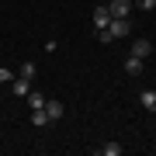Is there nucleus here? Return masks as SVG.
<instances>
[{
    "mask_svg": "<svg viewBox=\"0 0 156 156\" xmlns=\"http://www.w3.org/2000/svg\"><path fill=\"white\" fill-rule=\"evenodd\" d=\"M132 31V21H128V17H111V24H108V28H101L97 31V38L101 42H115V38H122V35H128Z\"/></svg>",
    "mask_w": 156,
    "mask_h": 156,
    "instance_id": "f257e3e1",
    "label": "nucleus"
},
{
    "mask_svg": "<svg viewBox=\"0 0 156 156\" xmlns=\"http://www.w3.org/2000/svg\"><path fill=\"white\" fill-rule=\"evenodd\" d=\"M132 0H111V4H108V11H111V17H128L132 14Z\"/></svg>",
    "mask_w": 156,
    "mask_h": 156,
    "instance_id": "f03ea898",
    "label": "nucleus"
},
{
    "mask_svg": "<svg viewBox=\"0 0 156 156\" xmlns=\"http://www.w3.org/2000/svg\"><path fill=\"white\" fill-rule=\"evenodd\" d=\"M108 24H111V11H108V4L94 7V28L101 31V28H108Z\"/></svg>",
    "mask_w": 156,
    "mask_h": 156,
    "instance_id": "7ed1b4c3",
    "label": "nucleus"
},
{
    "mask_svg": "<svg viewBox=\"0 0 156 156\" xmlns=\"http://www.w3.org/2000/svg\"><path fill=\"white\" fill-rule=\"evenodd\" d=\"M132 56L149 59V56H153V42H149V38H135V42H132Z\"/></svg>",
    "mask_w": 156,
    "mask_h": 156,
    "instance_id": "20e7f679",
    "label": "nucleus"
},
{
    "mask_svg": "<svg viewBox=\"0 0 156 156\" xmlns=\"http://www.w3.org/2000/svg\"><path fill=\"white\" fill-rule=\"evenodd\" d=\"M11 94H14V97H28V94H31V80L14 76V80H11Z\"/></svg>",
    "mask_w": 156,
    "mask_h": 156,
    "instance_id": "39448f33",
    "label": "nucleus"
},
{
    "mask_svg": "<svg viewBox=\"0 0 156 156\" xmlns=\"http://www.w3.org/2000/svg\"><path fill=\"white\" fill-rule=\"evenodd\" d=\"M142 69H146V59H139V56H128L125 59V73L128 76H142Z\"/></svg>",
    "mask_w": 156,
    "mask_h": 156,
    "instance_id": "423d86ee",
    "label": "nucleus"
},
{
    "mask_svg": "<svg viewBox=\"0 0 156 156\" xmlns=\"http://www.w3.org/2000/svg\"><path fill=\"white\" fill-rule=\"evenodd\" d=\"M62 111H66V108H62L59 101H45V115H49V122H59Z\"/></svg>",
    "mask_w": 156,
    "mask_h": 156,
    "instance_id": "0eeeda50",
    "label": "nucleus"
},
{
    "mask_svg": "<svg viewBox=\"0 0 156 156\" xmlns=\"http://www.w3.org/2000/svg\"><path fill=\"white\" fill-rule=\"evenodd\" d=\"M28 122L35 128H42V125H49V115H45V108H31V115H28Z\"/></svg>",
    "mask_w": 156,
    "mask_h": 156,
    "instance_id": "6e6552de",
    "label": "nucleus"
},
{
    "mask_svg": "<svg viewBox=\"0 0 156 156\" xmlns=\"http://www.w3.org/2000/svg\"><path fill=\"white\" fill-rule=\"evenodd\" d=\"M139 104L146 108V111H156V90H142V94H139Z\"/></svg>",
    "mask_w": 156,
    "mask_h": 156,
    "instance_id": "1a4fd4ad",
    "label": "nucleus"
},
{
    "mask_svg": "<svg viewBox=\"0 0 156 156\" xmlns=\"http://www.w3.org/2000/svg\"><path fill=\"white\" fill-rule=\"evenodd\" d=\"M125 153V146H118V142H104L101 146V156H122Z\"/></svg>",
    "mask_w": 156,
    "mask_h": 156,
    "instance_id": "9d476101",
    "label": "nucleus"
},
{
    "mask_svg": "<svg viewBox=\"0 0 156 156\" xmlns=\"http://www.w3.org/2000/svg\"><path fill=\"white\" fill-rule=\"evenodd\" d=\"M35 62H21V69H17V76H24V80H35Z\"/></svg>",
    "mask_w": 156,
    "mask_h": 156,
    "instance_id": "9b49d317",
    "label": "nucleus"
},
{
    "mask_svg": "<svg viewBox=\"0 0 156 156\" xmlns=\"http://www.w3.org/2000/svg\"><path fill=\"white\" fill-rule=\"evenodd\" d=\"M28 104L31 108H45V97L38 94V90H31V94H28Z\"/></svg>",
    "mask_w": 156,
    "mask_h": 156,
    "instance_id": "f8f14e48",
    "label": "nucleus"
},
{
    "mask_svg": "<svg viewBox=\"0 0 156 156\" xmlns=\"http://www.w3.org/2000/svg\"><path fill=\"white\" fill-rule=\"evenodd\" d=\"M17 76V73L14 69H7V66H0V83H11V80Z\"/></svg>",
    "mask_w": 156,
    "mask_h": 156,
    "instance_id": "ddd939ff",
    "label": "nucleus"
},
{
    "mask_svg": "<svg viewBox=\"0 0 156 156\" xmlns=\"http://www.w3.org/2000/svg\"><path fill=\"white\" fill-rule=\"evenodd\" d=\"M139 11H156V0H132Z\"/></svg>",
    "mask_w": 156,
    "mask_h": 156,
    "instance_id": "4468645a",
    "label": "nucleus"
}]
</instances>
